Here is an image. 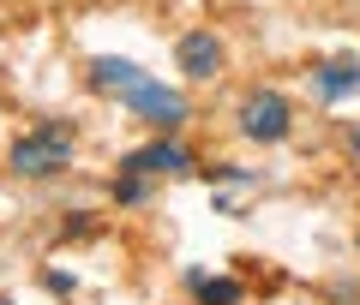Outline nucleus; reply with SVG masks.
<instances>
[{
  "label": "nucleus",
  "instance_id": "obj_7",
  "mask_svg": "<svg viewBox=\"0 0 360 305\" xmlns=\"http://www.w3.org/2000/svg\"><path fill=\"white\" fill-rule=\"evenodd\" d=\"M186 287H193L198 305H240V293H246L234 276H205V269H193V276H186Z\"/></svg>",
  "mask_w": 360,
  "mask_h": 305
},
{
  "label": "nucleus",
  "instance_id": "obj_1",
  "mask_svg": "<svg viewBox=\"0 0 360 305\" xmlns=\"http://www.w3.org/2000/svg\"><path fill=\"white\" fill-rule=\"evenodd\" d=\"M90 84L103 90V96H115V102H127L132 114L144 120V126H156V132H174V126H186V96H180L174 84H156L144 66H132V60H115V54H103V60H90Z\"/></svg>",
  "mask_w": 360,
  "mask_h": 305
},
{
  "label": "nucleus",
  "instance_id": "obj_6",
  "mask_svg": "<svg viewBox=\"0 0 360 305\" xmlns=\"http://www.w3.org/2000/svg\"><path fill=\"white\" fill-rule=\"evenodd\" d=\"M174 54H180V72L186 78H217L222 72V36H210V30H186Z\"/></svg>",
  "mask_w": 360,
  "mask_h": 305
},
{
  "label": "nucleus",
  "instance_id": "obj_2",
  "mask_svg": "<svg viewBox=\"0 0 360 305\" xmlns=\"http://www.w3.org/2000/svg\"><path fill=\"white\" fill-rule=\"evenodd\" d=\"M72 162V126H37L13 144V174L25 179H49Z\"/></svg>",
  "mask_w": 360,
  "mask_h": 305
},
{
  "label": "nucleus",
  "instance_id": "obj_9",
  "mask_svg": "<svg viewBox=\"0 0 360 305\" xmlns=\"http://www.w3.org/2000/svg\"><path fill=\"white\" fill-rule=\"evenodd\" d=\"M42 281H49V293H72V287H78V281L66 276V269H49V276H42Z\"/></svg>",
  "mask_w": 360,
  "mask_h": 305
},
{
  "label": "nucleus",
  "instance_id": "obj_3",
  "mask_svg": "<svg viewBox=\"0 0 360 305\" xmlns=\"http://www.w3.org/2000/svg\"><path fill=\"white\" fill-rule=\"evenodd\" d=\"M288 126H295V108H288L283 90H252V96L240 102V132L252 144H283Z\"/></svg>",
  "mask_w": 360,
  "mask_h": 305
},
{
  "label": "nucleus",
  "instance_id": "obj_10",
  "mask_svg": "<svg viewBox=\"0 0 360 305\" xmlns=\"http://www.w3.org/2000/svg\"><path fill=\"white\" fill-rule=\"evenodd\" d=\"M354 150H360V126H354Z\"/></svg>",
  "mask_w": 360,
  "mask_h": 305
},
{
  "label": "nucleus",
  "instance_id": "obj_8",
  "mask_svg": "<svg viewBox=\"0 0 360 305\" xmlns=\"http://www.w3.org/2000/svg\"><path fill=\"white\" fill-rule=\"evenodd\" d=\"M115 203H127V210L150 203V179H144V174H132V168H120V179H115Z\"/></svg>",
  "mask_w": 360,
  "mask_h": 305
},
{
  "label": "nucleus",
  "instance_id": "obj_5",
  "mask_svg": "<svg viewBox=\"0 0 360 305\" xmlns=\"http://www.w3.org/2000/svg\"><path fill=\"white\" fill-rule=\"evenodd\" d=\"M312 96L319 102H348V96H360V60H348V54H336V60H324L319 72H312Z\"/></svg>",
  "mask_w": 360,
  "mask_h": 305
},
{
  "label": "nucleus",
  "instance_id": "obj_11",
  "mask_svg": "<svg viewBox=\"0 0 360 305\" xmlns=\"http://www.w3.org/2000/svg\"><path fill=\"white\" fill-rule=\"evenodd\" d=\"M0 305H13V299H0Z\"/></svg>",
  "mask_w": 360,
  "mask_h": 305
},
{
  "label": "nucleus",
  "instance_id": "obj_4",
  "mask_svg": "<svg viewBox=\"0 0 360 305\" xmlns=\"http://www.w3.org/2000/svg\"><path fill=\"white\" fill-rule=\"evenodd\" d=\"M127 168L132 174H193V150L180 138H156V144H144V150H132Z\"/></svg>",
  "mask_w": 360,
  "mask_h": 305
}]
</instances>
